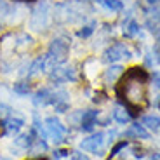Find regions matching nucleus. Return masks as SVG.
<instances>
[{
    "mask_svg": "<svg viewBox=\"0 0 160 160\" xmlns=\"http://www.w3.org/2000/svg\"><path fill=\"white\" fill-rule=\"evenodd\" d=\"M148 75L141 68H131L125 77L120 80L117 89L118 96L125 99L131 106H143L146 103V92H148Z\"/></svg>",
    "mask_w": 160,
    "mask_h": 160,
    "instance_id": "nucleus-1",
    "label": "nucleus"
},
{
    "mask_svg": "<svg viewBox=\"0 0 160 160\" xmlns=\"http://www.w3.org/2000/svg\"><path fill=\"white\" fill-rule=\"evenodd\" d=\"M49 24V4L47 2H40L32 12V18H30V28L40 32L44 30Z\"/></svg>",
    "mask_w": 160,
    "mask_h": 160,
    "instance_id": "nucleus-2",
    "label": "nucleus"
},
{
    "mask_svg": "<svg viewBox=\"0 0 160 160\" xmlns=\"http://www.w3.org/2000/svg\"><path fill=\"white\" fill-rule=\"evenodd\" d=\"M45 131H47V138L54 139L56 143H61L66 136V127L61 124L56 117H49L45 118Z\"/></svg>",
    "mask_w": 160,
    "mask_h": 160,
    "instance_id": "nucleus-3",
    "label": "nucleus"
},
{
    "mask_svg": "<svg viewBox=\"0 0 160 160\" xmlns=\"http://www.w3.org/2000/svg\"><path fill=\"white\" fill-rule=\"evenodd\" d=\"M104 144H106L104 134L103 132H98V134H92L91 138L82 141V143H80V148L84 150V152H92V153H96V155H101Z\"/></svg>",
    "mask_w": 160,
    "mask_h": 160,
    "instance_id": "nucleus-4",
    "label": "nucleus"
},
{
    "mask_svg": "<svg viewBox=\"0 0 160 160\" xmlns=\"http://www.w3.org/2000/svg\"><path fill=\"white\" fill-rule=\"evenodd\" d=\"M131 58V51H129L125 45L122 44H117V45H112L110 49H106L104 52V61L108 63H113V61H118V59H129Z\"/></svg>",
    "mask_w": 160,
    "mask_h": 160,
    "instance_id": "nucleus-5",
    "label": "nucleus"
},
{
    "mask_svg": "<svg viewBox=\"0 0 160 160\" xmlns=\"http://www.w3.org/2000/svg\"><path fill=\"white\" fill-rule=\"evenodd\" d=\"M51 80L54 82H66V80H77V73L73 66H56L52 68Z\"/></svg>",
    "mask_w": 160,
    "mask_h": 160,
    "instance_id": "nucleus-6",
    "label": "nucleus"
},
{
    "mask_svg": "<svg viewBox=\"0 0 160 160\" xmlns=\"http://www.w3.org/2000/svg\"><path fill=\"white\" fill-rule=\"evenodd\" d=\"M96 120H98V112L94 110H87V112L82 113V120H80V127L82 131H92L94 125H96Z\"/></svg>",
    "mask_w": 160,
    "mask_h": 160,
    "instance_id": "nucleus-7",
    "label": "nucleus"
},
{
    "mask_svg": "<svg viewBox=\"0 0 160 160\" xmlns=\"http://www.w3.org/2000/svg\"><path fill=\"white\" fill-rule=\"evenodd\" d=\"M23 125H24V118L21 115H18V113L9 115L7 120H5V131L7 132H18Z\"/></svg>",
    "mask_w": 160,
    "mask_h": 160,
    "instance_id": "nucleus-8",
    "label": "nucleus"
},
{
    "mask_svg": "<svg viewBox=\"0 0 160 160\" xmlns=\"http://www.w3.org/2000/svg\"><path fill=\"white\" fill-rule=\"evenodd\" d=\"M125 136L127 138H138V139H150V132L146 131V129L143 127V125H139V124H134V125H131V127L125 131Z\"/></svg>",
    "mask_w": 160,
    "mask_h": 160,
    "instance_id": "nucleus-9",
    "label": "nucleus"
},
{
    "mask_svg": "<svg viewBox=\"0 0 160 160\" xmlns=\"http://www.w3.org/2000/svg\"><path fill=\"white\" fill-rule=\"evenodd\" d=\"M54 18H56V21H59V23H64V21L72 19V7H70V4L58 5L56 11H54Z\"/></svg>",
    "mask_w": 160,
    "mask_h": 160,
    "instance_id": "nucleus-10",
    "label": "nucleus"
},
{
    "mask_svg": "<svg viewBox=\"0 0 160 160\" xmlns=\"http://www.w3.org/2000/svg\"><path fill=\"white\" fill-rule=\"evenodd\" d=\"M33 103H35L37 106L51 104L52 103V91H49V89H42V91H38L35 96H33Z\"/></svg>",
    "mask_w": 160,
    "mask_h": 160,
    "instance_id": "nucleus-11",
    "label": "nucleus"
},
{
    "mask_svg": "<svg viewBox=\"0 0 160 160\" xmlns=\"http://www.w3.org/2000/svg\"><path fill=\"white\" fill-rule=\"evenodd\" d=\"M122 72H124V68H122L120 64H113V66H110V68L104 72V82H106V84L115 82V80L122 75Z\"/></svg>",
    "mask_w": 160,
    "mask_h": 160,
    "instance_id": "nucleus-12",
    "label": "nucleus"
},
{
    "mask_svg": "<svg viewBox=\"0 0 160 160\" xmlns=\"http://www.w3.org/2000/svg\"><path fill=\"white\" fill-rule=\"evenodd\" d=\"M113 118H115V122H118V124H127L129 120H131V115L127 113L125 108L117 106V108L113 110Z\"/></svg>",
    "mask_w": 160,
    "mask_h": 160,
    "instance_id": "nucleus-13",
    "label": "nucleus"
},
{
    "mask_svg": "<svg viewBox=\"0 0 160 160\" xmlns=\"http://www.w3.org/2000/svg\"><path fill=\"white\" fill-rule=\"evenodd\" d=\"M143 124L150 129V131H158L160 129V117L158 115H146L143 118Z\"/></svg>",
    "mask_w": 160,
    "mask_h": 160,
    "instance_id": "nucleus-14",
    "label": "nucleus"
},
{
    "mask_svg": "<svg viewBox=\"0 0 160 160\" xmlns=\"http://www.w3.org/2000/svg\"><path fill=\"white\" fill-rule=\"evenodd\" d=\"M42 70H45V59H44V56H42V58H37V59L32 63L28 75H30V77H32V75H37V73L42 72Z\"/></svg>",
    "mask_w": 160,
    "mask_h": 160,
    "instance_id": "nucleus-15",
    "label": "nucleus"
},
{
    "mask_svg": "<svg viewBox=\"0 0 160 160\" xmlns=\"http://www.w3.org/2000/svg\"><path fill=\"white\" fill-rule=\"evenodd\" d=\"M30 44H32V37L26 35V33H19L16 37V47L18 49H24V47H28Z\"/></svg>",
    "mask_w": 160,
    "mask_h": 160,
    "instance_id": "nucleus-16",
    "label": "nucleus"
},
{
    "mask_svg": "<svg viewBox=\"0 0 160 160\" xmlns=\"http://www.w3.org/2000/svg\"><path fill=\"white\" fill-rule=\"evenodd\" d=\"M32 144H33V139L30 134H21L16 139V146H19V148H30Z\"/></svg>",
    "mask_w": 160,
    "mask_h": 160,
    "instance_id": "nucleus-17",
    "label": "nucleus"
},
{
    "mask_svg": "<svg viewBox=\"0 0 160 160\" xmlns=\"http://www.w3.org/2000/svg\"><path fill=\"white\" fill-rule=\"evenodd\" d=\"M30 150H32L33 155H38L40 152H45L47 150V144H45V141L37 139V141H33V146H30Z\"/></svg>",
    "mask_w": 160,
    "mask_h": 160,
    "instance_id": "nucleus-18",
    "label": "nucleus"
},
{
    "mask_svg": "<svg viewBox=\"0 0 160 160\" xmlns=\"http://www.w3.org/2000/svg\"><path fill=\"white\" fill-rule=\"evenodd\" d=\"M103 4H104V7H108L110 11H113V12L122 11V7H124L120 0H103Z\"/></svg>",
    "mask_w": 160,
    "mask_h": 160,
    "instance_id": "nucleus-19",
    "label": "nucleus"
},
{
    "mask_svg": "<svg viewBox=\"0 0 160 160\" xmlns=\"http://www.w3.org/2000/svg\"><path fill=\"white\" fill-rule=\"evenodd\" d=\"M138 32H139V26H138V23H134V21L127 23V24H125V28H124V33L127 37H134Z\"/></svg>",
    "mask_w": 160,
    "mask_h": 160,
    "instance_id": "nucleus-20",
    "label": "nucleus"
},
{
    "mask_svg": "<svg viewBox=\"0 0 160 160\" xmlns=\"http://www.w3.org/2000/svg\"><path fill=\"white\" fill-rule=\"evenodd\" d=\"M14 91H16L18 94H21V96H24V94L30 92V87H28L26 82H18V84H14Z\"/></svg>",
    "mask_w": 160,
    "mask_h": 160,
    "instance_id": "nucleus-21",
    "label": "nucleus"
},
{
    "mask_svg": "<svg viewBox=\"0 0 160 160\" xmlns=\"http://www.w3.org/2000/svg\"><path fill=\"white\" fill-rule=\"evenodd\" d=\"M124 148H127V141H120L118 144H115V146H113V150H112V153H110V155L115 157L120 150H124Z\"/></svg>",
    "mask_w": 160,
    "mask_h": 160,
    "instance_id": "nucleus-22",
    "label": "nucleus"
},
{
    "mask_svg": "<svg viewBox=\"0 0 160 160\" xmlns=\"http://www.w3.org/2000/svg\"><path fill=\"white\" fill-rule=\"evenodd\" d=\"M92 32H94V24H89V26H84V30H80L78 35L82 37V38H85V37H89Z\"/></svg>",
    "mask_w": 160,
    "mask_h": 160,
    "instance_id": "nucleus-23",
    "label": "nucleus"
},
{
    "mask_svg": "<svg viewBox=\"0 0 160 160\" xmlns=\"http://www.w3.org/2000/svg\"><path fill=\"white\" fill-rule=\"evenodd\" d=\"M72 160H89V157L85 155V153H82V152H73Z\"/></svg>",
    "mask_w": 160,
    "mask_h": 160,
    "instance_id": "nucleus-24",
    "label": "nucleus"
},
{
    "mask_svg": "<svg viewBox=\"0 0 160 160\" xmlns=\"http://www.w3.org/2000/svg\"><path fill=\"white\" fill-rule=\"evenodd\" d=\"M153 84H155V87H157V89H160V72L153 75Z\"/></svg>",
    "mask_w": 160,
    "mask_h": 160,
    "instance_id": "nucleus-25",
    "label": "nucleus"
},
{
    "mask_svg": "<svg viewBox=\"0 0 160 160\" xmlns=\"http://www.w3.org/2000/svg\"><path fill=\"white\" fill-rule=\"evenodd\" d=\"M7 106H4V104H2V106H0V115H2V117H4V115H7Z\"/></svg>",
    "mask_w": 160,
    "mask_h": 160,
    "instance_id": "nucleus-26",
    "label": "nucleus"
},
{
    "mask_svg": "<svg viewBox=\"0 0 160 160\" xmlns=\"http://www.w3.org/2000/svg\"><path fill=\"white\" fill-rule=\"evenodd\" d=\"M152 160H160V153H153V155H152Z\"/></svg>",
    "mask_w": 160,
    "mask_h": 160,
    "instance_id": "nucleus-27",
    "label": "nucleus"
},
{
    "mask_svg": "<svg viewBox=\"0 0 160 160\" xmlns=\"http://www.w3.org/2000/svg\"><path fill=\"white\" fill-rule=\"evenodd\" d=\"M148 2H150V4H158L160 0H148Z\"/></svg>",
    "mask_w": 160,
    "mask_h": 160,
    "instance_id": "nucleus-28",
    "label": "nucleus"
},
{
    "mask_svg": "<svg viewBox=\"0 0 160 160\" xmlns=\"http://www.w3.org/2000/svg\"><path fill=\"white\" fill-rule=\"evenodd\" d=\"M0 160H11V158H5V157H0Z\"/></svg>",
    "mask_w": 160,
    "mask_h": 160,
    "instance_id": "nucleus-29",
    "label": "nucleus"
},
{
    "mask_svg": "<svg viewBox=\"0 0 160 160\" xmlns=\"http://www.w3.org/2000/svg\"><path fill=\"white\" fill-rule=\"evenodd\" d=\"M37 160H38V158H37Z\"/></svg>",
    "mask_w": 160,
    "mask_h": 160,
    "instance_id": "nucleus-30",
    "label": "nucleus"
}]
</instances>
